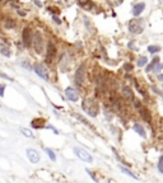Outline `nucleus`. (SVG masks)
Masks as SVG:
<instances>
[{
	"instance_id": "9b49d317",
	"label": "nucleus",
	"mask_w": 163,
	"mask_h": 183,
	"mask_svg": "<svg viewBox=\"0 0 163 183\" xmlns=\"http://www.w3.org/2000/svg\"><path fill=\"white\" fill-rule=\"evenodd\" d=\"M121 92H122V97L125 98V99H127L129 102L134 101V92L130 87H124Z\"/></svg>"
},
{
	"instance_id": "2eb2a0df",
	"label": "nucleus",
	"mask_w": 163,
	"mask_h": 183,
	"mask_svg": "<svg viewBox=\"0 0 163 183\" xmlns=\"http://www.w3.org/2000/svg\"><path fill=\"white\" fill-rule=\"evenodd\" d=\"M45 126V120L44 118H36L32 121V127L35 129H41Z\"/></svg>"
},
{
	"instance_id": "f3484780",
	"label": "nucleus",
	"mask_w": 163,
	"mask_h": 183,
	"mask_svg": "<svg viewBox=\"0 0 163 183\" xmlns=\"http://www.w3.org/2000/svg\"><path fill=\"white\" fill-rule=\"evenodd\" d=\"M120 169H121V172H122V173H125V174H127L129 177H133V178H135V179H138V177H136L135 174H134V173H133L131 171H129L127 168H125V167H122V165H121V167H120Z\"/></svg>"
},
{
	"instance_id": "4468645a",
	"label": "nucleus",
	"mask_w": 163,
	"mask_h": 183,
	"mask_svg": "<svg viewBox=\"0 0 163 183\" xmlns=\"http://www.w3.org/2000/svg\"><path fill=\"white\" fill-rule=\"evenodd\" d=\"M133 129H134V131L139 135V136H142V137H147V134H145V130H144V127L140 125V123H138V122H135V123L133 125Z\"/></svg>"
},
{
	"instance_id": "1a4fd4ad",
	"label": "nucleus",
	"mask_w": 163,
	"mask_h": 183,
	"mask_svg": "<svg viewBox=\"0 0 163 183\" xmlns=\"http://www.w3.org/2000/svg\"><path fill=\"white\" fill-rule=\"evenodd\" d=\"M55 55H56V47L52 42H50V43L47 45V51H46V61L47 62H51L52 59L55 57Z\"/></svg>"
},
{
	"instance_id": "473e14b6",
	"label": "nucleus",
	"mask_w": 163,
	"mask_h": 183,
	"mask_svg": "<svg viewBox=\"0 0 163 183\" xmlns=\"http://www.w3.org/2000/svg\"><path fill=\"white\" fill-rule=\"evenodd\" d=\"M158 79H159V80H162V82H163V75H158Z\"/></svg>"
},
{
	"instance_id": "a211bd4d",
	"label": "nucleus",
	"mask_w": 163,
	"mask_h": 183,
	"mask_svg": "<svg viewBox=\"0 0 163 183\" xmlns=\"http://www.w3.org/2000/svg\"><path fill=\"white\" fill-rule=\"evenodd\" d=\"M157 62H159V59H158V57H154L152 62L147 66V73H152V69H153V66H154V65H156Z\"/></svg>"
},
{
	"instance_id": "7c9ffc66",
	"label": "nucleus",
	"mask_w": 163,
	"mask_h": 183,
	"mask_svg": "<svg viewBox=\"0 0 163 183\" xmlns=\"http://www.w3.org/2000/svg\"><path fill=\"white\" fill-rule=\"evenodd\" d=\"M54 21H55V23H57V24H61V21L57 17H55V15H54Z\"/></svg>"
},
{
	"instance_id": "412c9836",
	"label": "nucleus",
	"mask_w": 163,
	"mask_h": 183,
	"mask_svg": "<svg viewBox=\"0 0 163 183\" xmlns=\"http://www.w3.org/2000/svg\"><path fill=\"white\" fill-rule=\"evenodd\" d=\"M162 69H163V64H161V62H157V64L154 65V66H153L152 71H153V73H159Z\"/></svg>"
},
{
	"instance_id": "423d86ee",
	"label": "nucleus",
	"mask_w": 163,
	"mask_h": 183,
	"mask_svg": "<svg viewBox=\"0 0 163 183\" xmlns=\"http://www.w3.org/2000/svg\"><path fill=\"white\" fill-rule=\"evenodd\" d=\"M32 31L30 27H26L24 29H23V33H22V38H23V45L26 46V47H30L32 45Z\"/></svg>"
},
{
	"instance_id": "20e7f679",
	"label": "nucleus",
	"mask_w": 163,
	"mask_h": 183,
	"mask_svg": "<svg viewBox=\"0 0 163 183\" xmlns=\"http://www.w3.org/2000/svg\"><path fill=\"white\" fill-rule=\"evenodd\" d=\"M32 43L35 46V50L37 54H41L44 51V38H42L40 32H36L35 36L32 37Z\"/></svg>"
},
{
	"instance_id": "ddd939ff",
	"label": "nucleus",
	"mask_w": 163,
	"mask_h": 183,
	"mask_svg": "<svg viewBox=\"0 0 163 183\" xmlns=\"http://www.w3.org/2000/svg\"><path fill=\"white\" fill-rule=\"evenodd\" d=\"M145 9V4L144 3H138L133 7V15L134 17H139L143 13V10Z\"/></svg>"
},
{
	"instance_id": "cd10ccee",
	"label": "nucleus",
	"mask_w": 163,
	"mask_h": 183,
	"mask_svg": "<svg viewBox=\"0 0 163 183\" xmlns=\"http://www.w3.org/2000/svg\"><path fill=\"white\" fill-rule=\"evenodd\" d=\"M87 173H88V174H89V177H90V178H92V179H93L94 182H97V181H98V179H97V177H96V176H94V173H93V172H90L89 169H87Z\"/></svg>"
},
{
	"instance_id": "6e6552de",
	"label": "nucleus",
	"mask_w": 163,
	"mask_h": 183,
	"mask_svg": "<svg viewBox=\"0 0 163 183\" xmlns=\"http://www.w3.org/2000/svg\"><path fill=\"white\" fill-rule=\"evenodd\" d=\"M65 96L71 102H76V101L79 99V92L76 90L75 88H71V87L65 89Z\"/></svg>"
},
{
	"instance_id": "4be33fe9",
	"label": "nucleus",
	"mask_w": 163,
	"mask_h": 183,
	"mask_svg": "<svg viewBox=\"0 0 163 183\" xmlns=\"http://www.w3.org/2000/svg\"><path fill=\"white\" fill-rule=\"evenodd\" d=\"M74 116H75V117H76V118H78V120H79V121L82 122V123H84V125H87V126H89V127H92V126H90V125H89V122H88L87 120H85V118H84V117H82L80 115H76V113H75Z\"/></svg>"
},
{
	"instance_id": "c756f323",
	"label": "nucleus",
	"mask_w": 163,
	"mask_h": 183,
	"mask_svg": "<svg viewBox=\"0 0 163 183\" xmlns=\"http://www.w3.org/2000/svg\"><path fill=\"white\" fill-rule=\"evenodd\" d=\"M49 10L52 12V13H56V14H59V12H60L57 8H49Z\"/></svg>"
},
{
	"instance_id": "f257e3e1",
	"label": "nucleus",
	"mask_w": 163,
	"mask_h": 183,
	"mask_svg": "<svg viewBox=\"0 0 163 183\" xmlns=\"http://www.w3.org/2000/svg\"><path fill=\"white\" fill-rule=\"evenodd\" d=\"M82 108H83V111L87 113L88 116L90 117H96L98 115L99 112V107H98V103L96 102L93 98H85V99L82 102Z\"/></svg>"
},
{
	"instance_id": "5701e85b",
	"label": "nucleus",
	"mask_w": 163,
	"mask_h": 183,
	"mask_svg": "<svg viewBox=\"0 0 163 183\" xmlns=\"http://www.w3.org/2000/svg\"><path fill=\"white\" fill-rule=\"evenodd\" d=\"M46 153H47V155H49V157H50V159H51V160H52V162H55V160H56V157H55V154H54V151H52V150H51V149H49V148H47V149H46Z\"/></svg>"
},
{
	"instance_id": "bb28decb",
	"label": "nucleus",
	"mask_w": 163,
	"mask_h": 183,
	"mask_svg": "<svg viewBox=\"0 0 163 183\" xmlns=\"http://www.w3.org/2000/svg\"><path fill=\"white\" fill-rule=\"evenodd\" d=\"M21 131H22V132H23V135L28 136V137H33V134L31 132L30 130H27V129H21Z\"/></svg>"
},
{
	"instance_id": "393cba45",
	"label": "nucleus",
	"mask_w": 163,
	"mask_h": 183,
	"mask_svg": "<svg viewBox=\"0 0 163 183\" xmlns=\"http://www.w3.org/2000/svg\"><path fill=\"white\" fill-rule=\"evenodd\" d=\"M158 171H159V173H163V155L159 157V162H158Z\"/></svg>"
},
{
	"instance_id": "39448f33",
	"label": "nucleus",
	"mask_w": 163,
	"mask_h": 183,
	"mask_svg": "<svg viewBox=\"0 0 163 183\" xmlns=\"http://www.w3.org/2000/svg\"><path fill=\"white\" fill-rule=\"evenodd\" d=\"M84 78H85V65H80L78 68V70L75 71V76H74V80L76 85H82L84 83Z\"/></svg>"
},
{
	"instance_id": "dca6fc26",
	"label": "nucleus",
	"mask_w": 163,
	"mask_h": 183,
	"mask_svg": "<svg viewBox=\"0 0 163 183\" xmlns=\"http://www.w3.org/2000/svg\"><path fill=\"white\" fill-rule=\"evenodd\" d=\"M0 54L4 56H10V50H9V47H7V46L0 43Z\"/></svg>"
},
{
	"instance_id": "0eeeda50",
	"label": "nucleus",
	"mask_w": 163,
	"mask_h": 183,
	"mask_svg": "<svg viewBox=\"0 0 163 183\" xmlns=\"http://www.w3.org/2000/svg\"><path fill=\"white\" fill-rule=\"evenodd\" d=\"M33 69H35L36 74H37L40 78H42L44 80H49V74H47V70H46V68L44 66V65H41V64H35Z\"/></svg>"
},
{
	"instance_id": "7ed1b4c3",
	"label": "nucleus",
	"mask_w": 163,
	"mask_h": 183,
	"mask_svg": "<svg viewBox=\"0 0 163 183\" xmlns=\"http://www.w3.org/2000/svg\"><path fill=\"white\" fill-rule=\"evenodd\" d=\"M74 153L76 154V157H78L79 159H82L83 162L85 163H93V158L92 155L87 151V150H84V149H82L79 146H75L74 148Z\"/></svg>"
},
{
	"instance_id": "72a5a7b5",
	"label": "nucleus",
	"mask_w": 163,
	"mask_h": 183,
	"mask_svg": "<svg viewBox=\"0 0 163 183\" xmlns=\"http://www.w3.org/2000/svg\"><path fill=\"white\" fill-rule=\"evenodd\" d=\"M158 1H161V3H163V0H158Z\"/></svg>"
},
{
	"instance_id": "6ab92c4d",
	"label": "nucleus",
	"mask_w": 163,
	"mask_h": 183,
	"mask_svg": "<svg viewBox=\"0 0 163 183\" xmlns=\"http://www.w3.org/2000/svg\"><path fill=\"white\" fill-rule=\"evenodd\" d=\"M148 51H149L150 54H157L158 51H161V47L158 45H152V46L148 47Z\"/></svg>"
},
{
	"instance_id": "9d476101",
	"label": "nucleus",
	"mask_w": 163,
	"mask_h": 183,
	"mask_svg": "<svg viewBox=\"0 0 163 183\" xmlns=\"http://www.w3.org/2000/svg\"><path fill=\"white\" fill-rule=\"evenodd\" d=\"M27 157L31 160V163H33V164L40 162V154H38V151L35 149H27Z\"/></svg>"
},
{
	"instance_id": "f03ea898",
	"label": "nucleus",
	"mask_w": 163,
	"mask_h": 183,
	"mask_svg": "<svg viewBox=\"0 0 163 183\" xmlns=\"http://www.w3.org/2000/svg\"><path fill=\"white\" fill-rule=\"evenodd\" d=\"M127 27H129L130 33H133V35H140V33H143V31H144L145 23H144V19L135 18V19H131L130 22H129Z\"/></svg>"
},
{
	"instance_id": "b1692460",
	"label": "nucleus",
	"mask_w": 163,
	"mask_h": 183,
	"mask_svg": "<svg viewBox=\"0 0 163 183\" xmlns=\"http://www.w3.org/2000/svg\"><path fill=\"white\" fill-rule=\"evenodd\" d=\"M5 27H7V28H13V27H16V21H13V19L5 21Z\"/></svg>"
},
{
	"instance_id": "a878e982",
	"label": "nucleus",
	"mask_w": 163,
	"mask_h": 183,
	"mask_svg": "<svg viewBox=\"0 0 163 183\" xmlns=\"http://www.w3.org/2000/svg\"><path fill=\"white\" fill-rule=\"evenodd\" d=\"M107 1H108L110 4H111L112 7H116V5H120V4H121V3L124 1V0H107Z\"/></svg>"
},
{
	"instance_id": "c85d7f7f",
	"label": "nucleus",
	"mask_w": 163,
	"mask_h": 183,
	"mask_svg": "<svg viewBox=\"0 0 163 183\" xmlns=\"http://www.w3.org/2000/svg\"><path fill=\"white\" fill-rule=\"evenodd\" d=\"M124 69H125L126 71H133V66L129 64H124Z\"/></svg>"
},
{
	"instance_id": "2f4dec72",
	"label": "nucleus",
	"mask_w": 163,
	"mask_h": 183,
	"mask_svg": "<svg viewBox=\"0 0 163 183\" xmlns=\"http://www.w3.org/2000/svg\"><path fill=\"white\" fill-rule=\"evenodd\" d=\"M4 87H0V96H4Z\"/></svg>"
},
{
	"instance_id": "f8f14e48",
	"label": "nucleus",
	"mask_w": 163,
	"mask_h": 183,
	"mask_svg": "<svg viewBox=\"0 0 163 183\" xmlns=\"http://www.w3.org/2000/svg\"><path fill=\"white\" fill-rule=\"evenodd\" d=\"M140 108V116H142V118L144 120L145 122H148V123H150L152 122V115H150V112L148 108H145V107H139Z\"/></svg>"
},
{
	"instance_id": "aec40b11",
	"label": "nucleus",
	"mask_w": 163,
	"mask_h": 183,
	"mask_svg": "<svg viewBox=\"0 0 163 183\" xmlns=\"http://www.w3.org/2000/svg\"><path fill=\"white\" fill-rule=\"evenodd\" d=\"M147 62H148V59L145 57V56H142V57H139V60H138V66H145L147 65Z\"/></svg>"
}]
</instances>
